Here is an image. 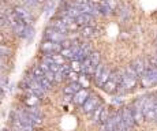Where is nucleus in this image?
I'll list each match as a JSON object with an SVG mask.
<instances>
[{"mask_svg":"<svg viewBox=\"0 0 157 131\" xmlns=\"http://www.w3.org/2000/svg\"><path fill=\"white\" fill-rule=\"evenodd\" d=\"M138 74L131 66H126L120 70V83H119V94H126L134 90L138 85Z\"/></svg>","mask_w":157,"mask_h":131,"instance_id":"nucleus-1","label":"nucleus"},{"mask_svg":"<svg viewBox=\"0 0 157 131\" xmlns=\"http://www.w3.org/2000/svg\"><path fill=\"white\" fill-rule=\"evenodd\" d=\"M138 83L142 89H150V87L157 86V68L149 63L146 70L140 75Z\"/></svg>","mask_w":157,"mask_h":131,"instance_id":"nucleus-2","label":"nucleus"},{"mask_svg":"<svg viewBox=\"0 0 157 131\" xmlns=\"http://www.w3.org/2000/svg\"><path fill=\"white\" fill-rule=\"evenodd\" d=\"M111 72H112V70H111L109 66L104 64L102 62L98 63V66L96 67L94 72H93V77H92L93 81H94V83H96V86L101 87L102 85L108 81V78L111 77Z\"/></svg>","mask_w":157,"mask_h":131,"instance_id":"nucleus-3","label":"nucleus"},{"mask_svg":"<svg viewBox=\"0 0 157 131\" xmlns=\"http://www.w3.org/2000/svg\"><path fill=\"white\" fill-rule=\"evenodd\" d=\"M22 86L25 87L26 93H33L38 97H41L45 94V90L40 86V83L37 82V79H36V77L32 74V72H28V74H26V77L22 82Z\"/></svg>","mask_w":157,"mask_h":131,"instance_id":"nucleus-4","label":"nucleus"},{"mask_svg":"<svg viewBox=\"0 0 157 131\" xmlns=\"http://www.w3.org/2000/svg\"><path fill=\"white\" fill-rule=\"evenodd\" d=\"M119 83H120V70H113L111 72V77L108 78V81L101 86V89L105 93L113 96V94L119 92Z\"/></svg>","mask_w":157,"mask_h":131,"instance_id":"nucleus-5","label":"nucleus"},{"mask_svg":"<svg viewBox=\"0 0 157 131\" xmlns=\"http://www.w3.org/2000/svg\"><path fill=\"white\" fill-rule=\"evenodd\" d=\"M101 98L94 93H90V96L86 98V101L82 104V112L85 115H92L93 111L101 104Z\"/></svg>","mask_w":157,"mask_h":131,"instance_id":"nucleus-6","label":"nucleus"},{"mask_svg":"<svg viewBox=\"0 0 157 131\" xmlns=\"http://www.w3.org/2000/svg\"><path fill=\"white\" fill-rule=\"evenodd\" d=\"M120 115H122V120H123V124H124L126 130L127 131H132L137 126V121H135L134 116H132V112L130 109V106H123L120 109Z\"/></svg>","mask_w":157,"mask_h":131,"instance_id":"nucleus-7","label":"nucleus"},{"mask_svg":"<svg viewBox=\"0 0 157 131\" xmlns=\"http://www.w3.org/2000/svg\"><path fill=\"white\" fill-rule=\"evenodd\" d=\"M14 14L18 18V21H21L23 23H28V25H32L33 15L26 6H17V7H14Z\"/></svg>","mask_w":157,"mask_h":131,"instance_id":"nucleus-8","label":"nucleus"},{"mask_svg":"<svg viewBox=\"0 0 157 131\" xmlns=\"http://www.w3.org/2000/svg\"><path fill=\"white\" fill-rule=\"evenodd\" d=\"M44 40H49V41H53V42H64L67 40V36L64 33L59 32V30L53 29V27H48L47 30L44 32Z\"/></svg>","mask_w":157,"mask_h":131,"instance_id":"nucleus-9","label":"nucleus"},{"mask_svg":"<svg viewBox=\"0 0 157 131\" xmlns=\"http://www.w3.org/2000/svg\"><path fill=\"white\" fill-rule=\"evenodd\" d=\"M62 48H63V45L60 42H53V41H49V40H44L40 49L44 55H53V53H60Z\"/></svg>","mask_w":157,"mask_h":131,"instance_id":"nucleus-10","label":"nucleus"},{"mask_svg":"<svg viewBox=\"0 0 157 131\" xmlns=\"http://www.w3.org/2000/svg\"><path fill=\"white\" fill-rule=\"evenodd\" d=\"M10 123H11V127H13L14 131H34V126H33V124L26 123V121L21 120V119L11 118Z\"/></svg>","mask_w":157,"mask_h":131,"instance_id":"nucleus-11","label":"nucleus"},{"mask_svg":"<svg viewBox=\"0 0 157 131\" xmlns=\"http://www.w3.org/2000/svg\"><path fill=\"white\" fill-rule=\"evenodd\" d=\"M90 96V90L87 87H81L77 93L72 96V102L77 106H82V104L86 101V98Z\"/></svg>","mask_w":157,"mask_h":131,"instance_id":"nucleus-12","label":"nucleus"},{"mask_svg":"<svg viewBox=\"0 0 157 131\" xmlns=\"http://www.w3.org/2000/svg\"><path fill=\"white\" fill-rule=\"evenodd\" d=\"M94 19H96V17H93V15H90L87 13H81L75 18V22H77V25L79 27H82V26H87V25H93Z\"/></svg>","mask_w":157,"mask_h":131,"instance_id":"nucleus-13","label":"nucleus"},{"mask_svg":"<svg viewBox=\"0 0 157 131\" xmlns=\"http://www.w3.org/2000/svg\"><path fill=\"white\" fill-rule=\"evenodd\" d=\"M81 87H83V86L81 85V82H79V81L67 82V85H66V86L63 87V94H67V96H74V94L81 89Z\"/></svg>","mask_w":157,"mask_h":131,"instance_id":"nucleus-14","label":"nucleus"},{"mask_svg":"<svg viewBox=\"0 0 157 131\" xmlns=\"http://www.w3.org/2000/svg\"><path fill=\"white\" fill-rule=\"evenodd\" d=\"M130 66L132 67V68L135 70V72L138 74V77H140L141 74L146 70L147 67V63L145 62V59H142V57H137V59H134L131 63H130Z\"/></svg>","mask_w":157,"mask_h":131,"instance_id":"nucleus-15","label":"nucleus"},{"mask_svg":"<svg viewBox=\"0 0 157 131\" xmlns=\"http://www.w3.org/2000/svg\"><path fill=\"white\" fill-rule=\"evenodd\" d=\"M97 33V29H96L93 25H87V26H82L81 27V36H82L85 40H90L93 38Z\"/></svg>","mask_w":157,"mask_h":131,"instance_id":"nucleus-16","label":"nucleus"},{"mask_svg":"<svg viewBox=\"0 0 157 131\" xmlns=\"http://www.w3.org/2000/svg\"><path fill=\"white\" fill-rule=\"evenodd\" d=\"M97 8H98V13H100V15H102V17H109V15H112L115 13V11L112 10V7H111V6L108 4L105 0H102V2L98 3Z\"/></svg>","mask_w":157,"mask_h":131,"instance_id":"nucleus-17","label":"nucleus"},{"mask_svg":"<svg viewBox=\"0 0 157 131\" xmlns=\"http://www.w3.org/2000/svg\"><path fill=\"white\" fill-rule=\"evenodd\" d=\"M116 13H117V15H119L120 21H127L128 18H130V15H131V11H130V8L126 4L117 6Z\"/></svg>","mask_w":157,"mask_h":131,"instance_id":"nucleus-18","label":"nucleus"},{"mask_svg":"<svg viewBox=\"0 0 157 131\" xmlns=\"http://www.w3.org/2000/svg\"><path fill=\"white\" fill-rule=\"evenodd\" d=\"M104 108H105V104L101 102V104L93 111V114L90 115V116H92V121L94 124H97V126L100 124V118H101V114H102V111H104Z\"/></svg>","mask_w":157,"mask_h":131,"instance_id":"nucleus-19","label":"nucleus"},{"mask_svg":"<svg viewBox=\"0 0 157 131\" xmlns=\"http://www.w3.org/2000/svg\"><path fill=\"white\" fill-rule=\"evenodd\" d=\"M51 27H53V29H56V30H59V32H62V33H68V29H67V25H66L64 22H63L60 18H57V19H53L52 22H51Z\"/></svg>","mask_w":157,"mask_h":131,"instance_id":"nucleus-20","label":"nucleus"},{"mask_svg":"<svg viewBox=\"0 0 157 131\" xmlns=\"http://www.w3.org/2000/svg\"><path fill=\"white\" fill-rule=\"evenodd\" d=\"M23 102H25L26 106H37L38 102H40V98H38V96H36V94L28 93V96L25 97Z\"/></svg>","mask_w":157,"mask_h":131,"instance_id":"nucleus-21","label":"nucleus"},{"mask_svg":"<svg viewBox=\"0 0 157 131\" xmlns=\"http://www.w3.org/2000/svg\"><path fill=\"white\" fill-rule=\"evenodd\" d=\"M89 60H90V64L92 67L96 70V67L98 66V63L101 62V53L98 51H92L89 55Z\"/></svg>","mask_w":157,"mask_h":131,"instance_id":"nucleus-22","label":"nucleus"},{"mask_svg":"<svg viewBox=\"0 0 157 131\" xmlns=\"http://www.w3.org/2000/svg\"><path fill=\"white\" fill-rule=\"evenodd\" d=\"M36 79H37V82L40 83V86L43 87V89L45 90V92H48V90L52 89L53 85L49 81H48L47 78H45V75H40V77H36Z\"/></svg>","mask_w":157,"mask_h":131,"instance_id":"nucleus-23","label":"nucleus"},{"mask_svg":"<svg viewBox=\"0 0 157 131\" xmlns=\"http://www.w3.org/2000/svg\"><path fill=\"white\" fill-rule=\"evenodd\" d=\"M60 55H62L66 60H72L74 59V49H72L71 45L70 47H63L62 51H60Z\"/></svg>","mask_w":157,"mask_h":131,"instance_id":"nucleus-24","label":"nucleus"},{"mask_svg":"<svg viewBox=\"0 0 157 131\" xmlns=\"http://www.w3.org/2000/svg\"><path fill=\"white\" fill-rule=\"evenodd\" d=\"M33 34H34V29H33V26L32 25H25L23 30L21 32L19 37H22V38H30Z\"/></svg>","mask_w":157,"mask_h":131,"instance_id":"nucleus-25","label":"nucleus"},{"mask_svg":"<svg viewBox=\"0 0 157 131\" xmlns=\"http://www.w3.org/2000/svg\"><path fill=\"white\" fill-rule=\"evenodd\" d=\"M48 56L51 57V59L53 60V62L56 63V64H59V66H62V64H64L66 63V59L62 56L60 53H53V55H48Z\"/></svg>","mask_w":157,"mask_h":131,"instance_id":"nucleus-26","label":"nucleus"},{"mask_svg":"<svg viewBox=\"0 0 157 131\" xmlns=\"http://www.w3.org/2000/svg\"><path fill=\"white\" fill-rule=\"evenodd\" d=\"M68 64H70V68L72 71L81 72V64H82V62H79V60H77V59H72V60H70Z\"/></svg>","mask_w":157,"mask_h":131,"instance_id":"nucleus-27","label":"nucleus"},{"mask_svg":"<svg viewBox=\"0 0 157 131\" xmlns=\"http://www.w3.org/2000/svg\"><path fill=\"white\" fill-rule=\"evenodd\" d=\"M66 79H67L68 82H75V81H79V72H77V71H72V70H70V71H68V74L66 75Z\"/></svg>","mask_w":157,"mask_h":131,"instance_id":"nucleus-28","label":"nucleus"},{"mask_svg":"<svg viewBox=\"0 0 157 131\" xmlns=\"http://www.w3.org/2000/svg\"><path fill=\"white\" fill-rule=\"evenodd\" d=\"M10 55H11V48H8L4 44H0V57L10 56Z\"/></svg>","mask_w":157,"mask_h":131,"instance_id":"nucleus-29","label":"nucleus"},{"mask_svg":"<svg viewBox=\"0 0 157 131\" xmlns=\"http://www.w3.org/2000/svg\"><path fill=\"white\" fill-rule=\"evenodd\" d=\"M8 87V78L6 75H2L0 74V90H6Z\"/></svg>","mask_w":157,"mask_h":131,"instance_id":"nucleus-30","label":"nucleus"},{"mask_svg":"<svg viewBox=\"0 0 157 131\" xmlns=\"http://www.w3.org/2000/svg\"><path fill=\"white\" fill-rule=\"evenodd\" d=\"M21 2H22L23 6H26V7H34V6L40 4L41 0H21Z\"/></svg>","mask_w":157,"mask_h":131,"instance_id":"nucleus-31","label":"nucleus"},{"mask_svg":"<svg viewBox=\"0 0 157 131\" xmlns=\"http://www.w3.org/2000/svg\"><path fill=\"white\" fill-rule=\"evenodd\" d=\"M6 26H10L8 19H7V17H6L4 13H0V27H6Z\"/></svg>","mask_w":157,"mask_h":131,"instance_id":"nucleus-32","label":"nucleus"},{"mask_svg":"<svg viewBox=\"0 0 157 131\" xmlns=\"http://www.w3.org/2000/svg\"><path fill=\"white\" fill-rule=\"evenodd\" d=\"M149 63H150L152 66H155L156 68H157V57L155 56V55H152V56L149 57Z\"/></svg>","mask_w":157,"mask_h":131,"instance_id":"nucleus-33","label":"nucleus"},{"mask_svg":"<svg viewBox=\"0 0 157 131\" xmlns=\"http://www.w3.org/2000/svg\"><path fill=\"white\" fill-rule=\"evenodd\" d=\"M4 66H6V63H4V60L0 57V71H2V68H4Z\"/></svg>","mask_w":157,"mask_h":131,"instance_id":"nucleus-34","label":"nucleus"},{"mask_svg":"<svg viewBox=\"0 0 157 131\" xmlns=\"http://www.w3.org/2000/svg\"><path fill=\"white\" fill-rule=\"evenodd\" d=\"M2 100H3V92L0 90V102H2Z\"/></svg>","mask_w":157,"mask_h":131,"instance_id":"nucleus-35","label":"nucleus"},{"mask_svg":"<svg viewBox=\"0 0 157 131\" xmlns=\"http://www.w3.org/2000/svg\"><path fill=\"white\" fill-rule=\"evenodd\" d=\"M153 55H155V56L157 57V49H156V52H155V53H153Z\"/></svg>","mask_w":157,"mask_h":131,"instance_id":"nucleus-36","label":"nucleus"},{"mask_svg":"<svg viewBox=\"0 0 157 131\" xmlns=\"http://www.w3.org/2000/svg\"><path fill=\"white\" fill-rule=\"evenodd\" d=\"M156 42H157V34H156Z\"/></svg>","mask_w":157,"mask_h":131,"instance_id":"nucleus-37","label":"nucleus"},{"mask_svg":"<svg viewBox=\"0 0 157 131\" xmlns=\"http://www.w3.org/2000/svg\"><path fill=\"white\" fill-rule=\"evenodd\" d=\"M2 2H7V0H2Z\"/></svg>","mask_w":157,"mask_h":131,"instance_id":"nucleus-38","label":"nucleus"},{"mask_svg":"<svg viewBox=\"0 0 157 131\" xmlns=\"http://www.w3.org/2000/svg\"><path fill=\"white\" fill-rule=\"evenodd\" d=\"M41 2H45V0H41Z\"/></svg>","mask_w":157,"mask_h":131,"instance_id":"nucleus-39","label":"nucleus"}]
</instances>
